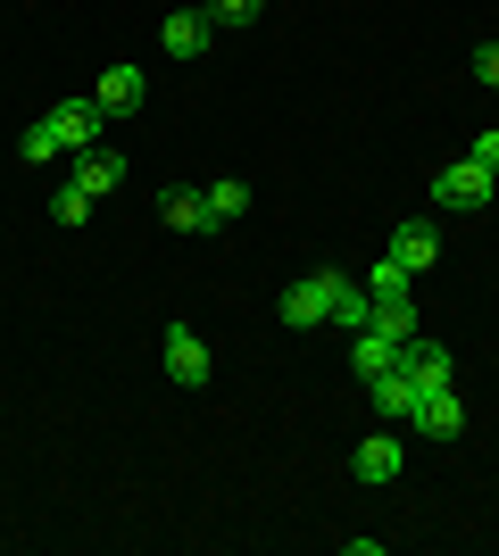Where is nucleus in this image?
<instances>
[{
	"mask_svg": "<svg viewBox=\"0 0 499 556\" xmlns=\"http://www.w3.org/2000/svg\"><path fill=\"white\" fill-rule=\"evenodd\" d=\"M259 9H266V0H209V17H216V25H250Z\"/></svg>",
	"mask_w": 499,
	"mask_h": 556,
	"instance_id": "17",
	"label": "nucleus"
},
{
	"mask_svg": "<svg viewBox=\"0 0 499 556\" xmlns=\"http://www.w3.org/2000/svg\"><path fill=\"white\" fill-rule=\"evenodd\" d=\"M350 366H358V382H375V374H391V366H400V341L366 325V332L350 341Z\"/></svg>",
	"mask_w": 499,
	"mask_h": 556,
	"instance_id": "12",
	"label": "nucleus"
},
{
	"mask_svg": "<svg viewBox=\"0 0 499 556\" xmlns=\"http://www.w3.org/2000/svg\"><path fill=\"white\" fill-rule=\"evenodd\" d=\"M209 42H216V17H209V9H175V17L159 25V50H166V59H200Z\"/></svg>",
	"mask_w": 499,
	"mask_h": 556,
	"instance_id": "8",
	"label": "nucleus"
},
{
	"mask_svg": "<svg viewBox=\"0 0 499 556\" xmlns=\"http://www.w3.org/2000/svg\"><path fill=\"white\" fill-rule=\"evenodd\" d=\"M67 184H84V191L100 200V191H117V184H125V159L109 150V141H100V150H84V159H75V175H67Z\"/></svg>",
	"mask_w": 499,
	"mask_h": 556,
	"instance_id": "13",
	"label": "nucleus"
},
{
	"mask_svg": "<svg viewBox=\"0 0 499 556\" xmlns=\"http://www.w3.org/2000/svg\"><path fill=\"white\" fill-rule=\"evenodd\" d=\"M100 134H109V116H100V100L84 92V100H59L42 125H25V134H17V159H25V166L84 159V150H100Z\"/></svg>",
	"mask_w": 499,
	"mask_h": 556,
	"instance_id": "2",
	"label": "nucleus"
},
{
	"mask_svg": "<svg viewBox=\"0 0 499 556\" xmlns=\"http://www.w3.org/2000/svg\"><path fill=\"white\" fill-rule=\"evenodd\" d=\"M92 100H100V116L117 125V116H134V109L150 100V84H142V67H125V59H117V67H109V75L92 84Z\"/></svg>",
	"mask_w": 499,
	"mask_h": 556,
	"instance_id": "9",
	"label": "nucleus"
},
{
	"mask_svg": "<svg viewBox=\"0 0 499 556\" xmlns=\"http://www.w3.org/2000/svg\"><path fill=\"white\" fill-rule=\"evenodd\" d=\"M50 216H59V225H84V216H92V191H84V184H59V191H50Z\"/></svg>",
	"mask_w": 499,
	"mask_h": 556,
	"instance_id": "16",
	"label": "nucleus"
},
{
	"mask_svg": "<svg viewBox=\"0 0 499 556\" xmlns=\"http://www.w3.org/2000/svg\"><path fill=\"white\" fill-rule=\"evenodd\" d=\"M466 159H475V166H491V175H499V125H483V134H475V150H466Z\"/></svg>",
	"mask_w": 499,
	"mask_h": 556,
	"instance_id": "18",
	"label": "nucleus"
},
{
	"mask_svg": "<svg viewBox=\"0 0 499 556\" xmlns=\"http://www.w3.org/2000/svg\"><path fill=\"white\" fill-rule=\"evenodd\" d=\"M416 432H425V441H458V432H466V399H458L450 382H433V391L416 399Z\"/></svg>",
	"mask_w": 499,
	"mask_h": 556,
	"instance_id": "7",
	"label": "nucleus"
},
{
	"mask_svg": "<svg viewBox=\"0 0 499 556\" xmlns=\"http://www.w3.org/2000/svg\"><path fill=\"white\" fill-rule=\"evenodd\" d=\"M366 399H375V416H383V424H416V382H408L400 366L375 374V382H366Z\"/></svg>",
	"mask_w": 499,
	"mask_h": 556,
	"instance_id": "10",
	"label": "nucleus"
},
{
	"mask_svg": "<svg viewBox=\"0 0 499 556\" xmlns=\"http://www.w3.org/2000/svg\"><path fill=\"white\" fill-rule=\"evenodd\" d=\"M475 84H491V92H499V42L475 50Z\"/></svg>",
	"mask_w": 499,
	"mask_h": 556,
	"instance_id": "19",
	"label": "nucleus"
},
{
	"mask_svg": "<svg viewBox=\"0 0 499 556\" xmlns=\"http://www.w3.org/2000/svg\"><path fill=\"white\" fill-rule=\"evenodd\" d=\"M291 332H316V325H341V332H366L375 325V300H366V282H350L341 266H316L309 282H291L284 300H275Z\"/></svg>",
	"mask_w": 499,
	"mask_h": 556,
	"instance_id": "1",
	"label": "nucleus"
},
{
	"mask_svg": "<svg viewBox=\"0 0 499 556\" xmlns=\"http://www.w3.org/2000/svg\"><path fill=\"white\" fill-rule=\"evenodd\" d=\"M159 216H166V232H216V216H209V191H191V184H175L159 200Z\"/></svg>",
	"mask_w": 499,
	"mask_h": 556,
	"instance_id": "11",
	"label": "nucleus"
},
{
	"mask_svg": "<svg viewBox=\"0 0 499 556\" xmlns=\"http://www.w3.org/2000/svg\"><path fill=\"white\" fill-rule=\"evenodd\" d=\"M433 257H441V232H433L425 216H408V225L391 232V250H383V266H400V275L416 282V275H425V266H433Z\"/></svg>",
	"mask_w": 499,
	"mask_h": 556,
	"instance_id": "6",
	"label": "nucleus"
},
{
	"mask_svg": "<svg viewBox=\"0 0 499 556\" xmlns=\"http://www.w3.org/2000/svg\"><path fill=\"white\" fill-rule=\"evenodd\" d=\"M491 184H499L491 166H475V159H450L441 175H433V200L466 216V208H491Z\"/></svg>",
	"mask_w": 499,
	"mask_h": 556,
	"instance_id": "4",
	"label": "nucleus"
},
{
	"mask_svg": "<svg viewBox=\"0 0 499 556\" xmlns=\"http://www.w3.org/2000/svg\"><path fill=\"white\" fill-rule=\"evenodd\" d=\"M241 208H250V184H234V175H225V184H209V216H216V225H234Z\"/></svg>",
	"mask_w": 499,
	"mask_h": 556,
	"instance_id": "15",
	"label": "nucleus"
},
{
	"mask_svg": "<svg viewBox=\"0 0 499 556\" xmlns=\"http://www.w3.org/2000/svg\"><path fill=\"white\" fill-rule=\"evenodd\" d=\"M350 473H358L366 490L400 482V473H408V448H400V432H366V441L350 448Z\"/></svg>",
	"mask_w": 499,
	"mask_h": 556,
	"instance_id": "5",
	"label": "nucleus"
},
{
	"mask_svg": "<svg viewBox=\"0 0 499 556\" xmlns=\"http://www.w3.org/2000/svg\"><path fill=\"white\" fill-rule=\"evenodd\" d=\"M375 332L408 341V332H416V291H391V300H375Z\"/></svg>",
	"mask_w": 499,
	"mask_h": 556,
	"instance_id": "14",
	"label": "nucleus"
},
{
	"mask_svg": "<svg viewBox=\"0 0 499 556\" xmlns=\"http://www.w3.org/2000/svg\"><path fill=\"white\" fill-rule=\"evenodd\" d=\"M159 357H166V374H175L184 391H209L216 357H209V341H200L191 325H166V332H159Z\"/></svg>",
	"mask_w": 499,
	"mask_h": 556,
	"instance_id": "3",
	"label": "nucleus"
}]
</instances>
